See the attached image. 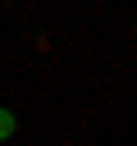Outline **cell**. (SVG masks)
<instances>
[{"label":"cell","mask_w":137,"mask_h":146,"mask_svg":"<svg viewBox=\"0 0 137 146\" xmlns=\"http://www.w3.org/2000/svg\"><path fill=\"white\" fill-rule=\"evenodd\" d=\"M14 128H18V123H14V114L0 105V141H5V137H14Z\"/></svg>","instance_id":"6da1fadb"}]
</instances>
